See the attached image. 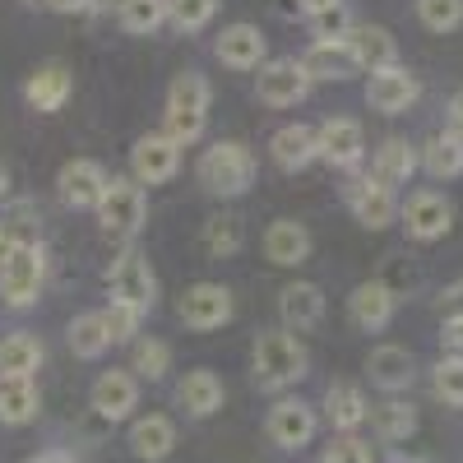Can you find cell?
Here are the masks:
<instances>
[{
	"instance_id": "cell-1",
	"label": "cell",
	"mask_w": 463,
	"mask_h": 463,
	"mask_svg": "<svg viewBox=\"0 0 463 463\" xmlns=\"http://www.w3.org/2000/svg\"><path fill=\"white\" fill-rule=\"evenodd\" d=\"M250 366H255V384L260 390H288L297 384L306 371H311V357L297 334L288 329H269L255 338V353H250Z\"/></svg>"
},
{
	"instance_id": "cell-2",
	"label": "cell",
	"mask_w": 463,
	"mask_h": 463,
	"mask_svg": "<svg viewBox=\"0 0 463 463\" xmlns=\"http://www.w3.org/2000/svg\"><path fill=\"white\" fill-rule=\"evenodd\" d=\"M200 185L218 200H237L255 185V153L241 139H218L200 158Z\"/></svg>"
},
{
	"instance_id": "cell-3",
	"label": "cell",
	"mask_w": 463,
	"mask_h": 463,
	"mask_svg": "<svg viewBox=\"0 0 463 463\" xmlns=\"http://www.w3.org/2000/svg\"><path fill=\"white\" fill-rule=\"evenodd\" d=\"M209 126V80L200 70H181L167 89V130L181 148L195 144Z\"/></svg>"
},
{
	"instance_id": "cell-4",
	"label": "cell",
	"mask_w": 463,
	"mask_h": 463,
	"mask_svg": "<svg viewBox=\"0 0 463 463\" xmlns=\"http://www.w3.org/2000/svg\"><path fill=\"white\" fill-rule=\"evenodd\" d=\"M98 218H102V232L116 241H135L144 232V218H148V200H144V185L130 181V176H111L107 181V195L98 204Z\"/></svg>"
},
{
	"instance_id": "cell-5",
	"label": "cell",
	"mask_w": 463,
	"mask_h": 463,
	"mask_svg": "<svg viewBox=\"0 0 463 463\" xmlns=\"http://www.w3.org/2000/svg\"><path fill=\"white\" fill-rule=\"evenodd\" d=\"M107 283H111V301L130 306V311L148 316L153 306H158V279H153V269L139 250H121L107 269Z\"/></svg>"
},
{
	"instance_id": "cell-6",
	"label": "cell",
	"mask_w": 463,
	"mask_h": 463,
	"mask_svg": "<svg viewBox=\"0 0 463 463\" xmlns=\"http://www.w3.org/2000/svg\"><path fill=\"white\" fill-rule=\"evenodd\" d=\"M43 279H47V255L43 246H19L5 269H0V297H5V306H14V311H24V306L37 301V292H43Z\"/></svg>"
},
{
	"instance_id": "cell-7",
	"label": "cell",
	"mask_w": 463,
	"mask_h": 463,
	"mask_svg": "<svg viewBox=\"0 0 463 463\" xmlns=\"http://www.w3.org/2000/svg\"><path fill=\"white\" fill-rule=\"evenodd\" d=\"M255 93L264 107H297L311 93V74L297 56H279V61H264L255 74Z\"/></svg>"
},
{
	"instance_id": "cell-8",
	"label": "cell",
	"mask_w": 463,
	"mask_h": 463,
	"mask_svg": "<svg viewBox=\"0 0 463 463\" xmlns=\"http://www.w3.org/2000/svg\"><path fill=\"white\" fill-rule=\"evenodd\" d=\"M181 167V144L172 135H144L130 148V181L139 185H163Z\"/></svg>"
},
{
	"instance_id": "cell-9",
	"label": "cell",
	"mask_w": 463,
	"mask_h": 463,
	"mask_svg": "<svg viewBox=\"0 0 463 463\" xmlns=\"http://www.w3.org/2000/svg\"><path fill=\"white\" fill-rule=\"evenodd\" d=\"M316 148H320V158L329 167L353 172L366 158V135H362V126L353 121V116H329V121L316 130Z\"/></svg>"
},
{
	"instance_id": "cell-10",
	"label": "cell",
	"mask_w": 463,
	"mask_h": 463,
	"mask_svg": "<svg viewBox=\"0 0 463 463\" xmlns=\"http://www.w3.org/2000/svg\"><path fill=\"white\" fill-rule=\"evenodd\" d=\"M181 320L185 329L195 334H209V329H222L232 320V292L222 283H195L181 292Z\"/></svg>"
},
{
	"instance_id": "cell-11",
	"label": "cell",
	"mask_w": 463,
	"mask_h": 463,
	"mask_svg": "<svg viewBox=\"0 0 463 463\" xmlns=\"http://www.w3.org/2000/svg\"><path fill=\"white\" fill-rule=\"evenodd\" d=\"M399 213H403L408 237H417V241H440L454 227V209L440 190H417V195H408V204Z\"/></svg>"
},
{
	"instance_id": "cell-12",
	"label": "cell",
	"mask_w": 463,
	"mask_h": 463,
	"mask_svg": "<svg viewBox=\"0 0 463 463\" xmlns=\"http://www.w3.org/2000/svg\"><path fill=\"white\" fill-rule=\"evenodd\" d=\"M269 440H274L279 449H301L316 440V408L301 403V399H279L274 408H269V421H264Z\"/></svg>"
},
{
	"instance_id": "cell-13",
	"label": "cell",
	"mask_w": 463,
	"mask_h": 463,
	"mask_svg": "<svg viewBox=\"0 0 463 463\" xmlns=\"http://www.w3.org/2000/svg\"><path fill=\"white\" fill-rule=\"evenodd\" d=\"M107 181H111L107 167L93 163V158H74V163H65L61 176H56L61 200H65L70 209H98L102 195H107Z\"/></svg>"
},
{
	"instance_id": "cell-14",
	"label": "cell",
	"mask_w": 463,
	"mask_h": 463,
	"mask_svg": "<svg viewBox=\"0 0 463 463\" xmlns=\"http://www.w3.org/2000/svg\"><path fill=\"white\" fill-rule=\"evenodd\" d=\"M417 98H421V84H417V74L403 70V65L375 70V74H371V84H366V102H371L375 111H384V116L408 111Z\"/></svg>"
},
{
	"instance_id": "cell-15",
	"label": "cell",
	"mask_w": 463,
	"mask_h": 463,
	"mask_svg": "<svg viewBox=\"0 0 463 463\" xmlns=\"http://www.w3.org/2000/svg\"><path fill=\"white\" fill-rule=\"evenodd\" d=\"M347 52H353L357 70H371V74L399 65V43H394V33L380 28V24H353V33H347Z\"/></svg>"
},
{
	"instance_id": "cell-16",
	"label": "cell",
	"mask_w": 463,
	"mask_h": 463,
	"mask_svg": "<svg viewBox=\"0 0 463 463\" xmlns=\"http://www.w3.org/2000/svg\"><path fill=\"white\" fill-rule=\"evenodd\" d=\"M347 204H353L357 222H362V227H371V232L390 227V222L399 218V200H394V190H390V185H380V181H371V176H362V181L347 185Z\"/></svg>"
},
{
	"instance_id": "cell-17",
	"label": "cell",
	"mask_w": 463,
	"mask_h": 463,
	"mask_svg": "<svg viewBox=\"0 0 463 463\" xmlns=\"http://www.w3.org/2000/svg\"><path fill=\"white\" fill-rule=\"evenodd\" d=\"M93 412L98 417H107V421H121V417H130L135 412V403H139V380L130 375V371H102L98 380H93Z\"/></svg>"
},
{
	"instance_id": "cell-18",
	"label": "cell",
	"mask_w": 463,
	"mask_h": 463,
	"mask_svg": "<svg viewBox=\"0 0 463 463\" xmlns=\"http://www.w3.org/2000/svg\"><path fill=\"white\" fill-rule=\"evenodd\" d=\"M279 316L288 325V334H306L325 320V292L316 283H288L279 292Z\"/></svg>"
},
{
	"instance_id": "cell-19",
	"label": "cell",
	"mask_w": 463,
	"mask_h": 463,
	"mask_svg": "<svg viewBox=\"0 0 463 463\" xmlns=\"http://www.w3.org/2000/svg\"><path fill=\"white\" fill-rule=\"evenodd\" d=\"M347 316H353L357 329L380 334L384 325L394 320V292L384 288V283H357L353 297H347Z\"/></svg>"
},
{
	"instance_id": "cell-20",
	"label": "cell",
	"mask_w": 463,
	"mask_h": 463,
	"mask_svg": "<svg viewBox=\"0 0 463 463\" xmlns=\"http://www.w3.org/2000/svg\"><path fill=\"white\" fill-rule=\"evenodd\" d=\"M218 61L232 70H260L264 65V33L255 24H232L218 33Z\"/></svg>"
},
{
	"instance_id": "cell-21",
	"label": "cell",
	"mask_w": 463,
	"mask_h": 463,
	"mask_svg": "<svg viewBox=\"0 0 463 463\" xmlns=\"http://www.w3.org/2000/svg\"><path fill=\"white\" fill-rule=\"evenodd\" d=\"M264 255H269V264H283V269L306 264V255H311V232H306V222H297V218L269 222V232H264Z\"/></svg>"
},
{
	"instance_id": "cell-22",
	"label": "cell",
	"mask_w": 463,
	"mask_h": 463,
	"mask_svg": "<svg viewBox=\"0 0 463 463\" xmlns=\"http://www.w3.org/2000/svg\"><path fill=\"white\" fill-rule=\"evenodd\" d=\"M269 153H274V163H279L283 172H301V167H311V163L320 158V148H316V130H311V126H301V121L279 126V130H274V139H269Z\"/></svg>"
},
{
	"instance_id": "cell-23",
	"label": "cell",
	"mask_w": 463,
	"mask_h": 463,
	"mask_svg": "<svg viewBox=\"0 0 463 463\" xmlns=\"http://www.w3.org/2000/svg\"><path fill=\"white\" fill-rule=\"evenodd\" d=\"M70 89H74L70 70H65L61 61H52V65H37V70L28 74L24 98H28V107H33V111H61V107H65V98H70Z\"/></svg>"
},
{
	"instance_id": "cell-24",
	"label": "cell",
	"mask_w": 463,
	"mask_h": 463,
	"mask_svg": "<svg viewBox=\"0 0 463 463\" xmlns=\"http://www.w3.org/2000/svg\"><path fill=\"white\" fill-rule=\"evenodd\" d=\"M325 417H329V427H334L338 436H353L362 421L371 417L366 394L357 390V384H347V380L329 384V390H325Z\"/></svg>"
},
{
	"instance_id": "cell-25",
	"label": "cell",
	"mask_w": 463,
	"mask_h": 463,
	"mask_svg": "<svg viewBox=\"0 0 463 463\" xmlns=\"http://www.w3.org/2000/svg\"><path fill=\"white\" fill-rule=\"evenodd\" d=\"M421 167V158H417V148L408 144V139H384L380 148H375V158H371V181H380V185H403V181H412V172Z\"/></svg>"
},
{
	"instance_id": "cell-26",
	"label": "cell",
	"mask_w": 463,
	"mask_h": 463,
	"mask_svg": "<svg viewBox=\"0 0 463 463\" xmlns=\"http://www.w3.org/2000/svg\"><path fill=\"white\" fill-rule=\"evenodd\" d=\"M172 445H176V427H172V417H163V412H148V417H139L130 427V449L144 463H163L172 454Z\"/></svg>"
},
{
	"instance_id": "cell-27",
	"label": "cell",
	"mask_w": 463,
	"mask_h": 463,
	"mask_svg": "<svg viewBox=\"0 0 463 463\" xmlns=\"http://www.w3.org/2000/svg\"><path fill=\"white\" fill-rule=\"evenodd\" d=\"M176 403L190 412V417H213L222 408V380L213 371H185L181 384H176Z\"/></svg>"
},
{
	"instance_id": "cell-28",
	"label": "cell",
	"mask_w": 463,
	"mask_h": 463,
	"mask_svg": "<svg viewBox=\"0 0 463 463\" xmlns=\"http://www.w3.org/2000/svg\"><path fill=\"white\" fill-rule=\"evenodd\" d=\"M366 371H371V380L380 384V390H390V394L408 390V384H412V375H417V366H412V353H408V347H394V343L375 347V353L366 357Z\"/></svg>"
},
{
	"instance_id": "cell-29",
	"label": "cell",
	"mask_w": 463,
	"mask_h": 463,
	"mask_svg": "<svg viewBox=\"0 0 463 463\" xmlns=\"http://www.w3.org/2000/svg\"><path fill=\"white\" fill-rule=\"evenodd\" d=\"M301 65H306V74H311V84L316 80L343 84V80L357 74V61H353V52H347V43H311V52L301 56Z\"/></svg>"
},
{
	"instance_id": "cell-30",
	"label": "cell",
	"mask_w": 463,
	"mask_h": 463,
	"mask_svg": "<svg viewBox=\"0 0 463 463\" xmlns=\"http://www.w3.org/2000/svg\"><path fill=\"white\" fill-rule=\"evenodd\" d=\"M43 399H37V384L19 380V375H0V427H28L37 417Z\"/></svg>"
},
{
	"instance_id": "cell-31",
	"label": "cell",
	"mask_w": 463,
	"mask_h": 463,
	"mask_svg": "<svg viewBox=\"0 0 463 463\" xmlns=\"http://www.w3.org/2000/svg\"><path fill=\"white\" fill-rule=\"evenodd\" d=\"M421 167H427V176L436 181H449V176H463V139L458 135H431L427 144H421Z\"/></svg>"
},
{
	"instance_id": "cell-32",
	"label": "cell",
	"mask_w": 463,
	"mask_h": 463,
	"mask_svg": "<svg viewBox=\"0 0 463 463\" xmlns=\"http://www.w3.org/2000/svg\"><path fill=\"white\" fill-rule=\"evenodd\" d=\"M65 338H70V353H74V357H84V362L102 357L107 347H111L107 325H102V311H84V316H74V320H70V329H65Z\"/></svg>"
},
{
	"instance_id": "cell-33",
	"label": "cell",
	"mask_w": 463,
	"mask_h": 463,
	"mask_svg": "<svg viewBox=\"0 0 463 463\" xmlns=\"http://www.w3.org/2000/svg\"><path fill=\"white\" fill-rule=\"evenodd\" d=\"M37 366H43V343L33 334H10L0 343V375H19V380H33Z\"/></svg>"
},
{
	"instance_id": "cell-34",
	"label": "cell",
	"mask_w": 463,
	"mask_h": 463,
	"mask_svg": "<svg viewBox=\"0 0 463 463\" xmlns=\"http://www.w3.org/2000/svg\"><path fill=\"white\" fill-rule=\"evenodd\" d=\"M371 427H375L380 440H408L417 431V412H412V403H403L399 394H390L384 403L371 408Z\"/></svg>"
},
{
	"instance_id": "cell-35",
	"label": "cell",
	"mask_w": 463,
	"mask_h": 463,
	"mask_svg": "<svg viewBox=\"0 0 463 463\" xmlns=\"http://www.w3.org/2000/svg\"><path fill=\"white\" fill-rule=\"evenodd\" d=\"M130 371L139 375V380H163L167 371H172V347L163 343V338H135V347H130Z\"/></svg>"
},
{
	"instance_id": "cell-36",
	"label": "cell",
	"mask_w": 463,
	"mask_h": 463,
	"mask_svg": "<svg viewBox=\"0 0 463 463\" xmlns=\"http://www.w3.org/2000/svg\"><path fill=\"white\" fill-rule=\"evenodd\" d=\"M116 19L126 33H153L167 24V0H116Z\"/></svg>"
},
{
	"instance_id": "cell-37",
	"label": "cell",
	"mask_w": 463,
	"mask_h": 463,
	"mask_svg": "<svg viewBox=\"0 0 463 463\" xmlns=\"http://www.w3.org/2000/svg\"><path fill=\"white\" fill-rule=\"evenodd\" d=\"M241 241H246V227H241V218L237 213H218V218H209V227H204V246H209V255H237L241 250Z\"/></svg>"
},
{
	"instance_id": "cell-38",
	"label": "cell",
	"mask_w": 463,
	"mask_h": 463,
	"mask_svg": "<svg viewBox=\"0 0 463 463\" xmlns=\"http://www.w3.org/2000/svg\"><path fill=\"white\" fill-rule=\"evenodd\" d=\"M306 24H311L316 43H347V33H353V14H347L343 0H338V5H329V10H320V14H311Z\"/></svg>"
},
{
	"instance_id": "cell-39",
	"label": "cell",
	"mask_w": 463,
	"mask_h": 463,
	"mask_svg": "<svg viewBox=\"0 0 463 463\" xmlns=\"http://www.w3.org/2000/svg\"><path fill=\"white\" fill-rule=\"evenodd\" d=\"M218 14V0H167V19L181 33H200Z\"/></svg>"
},
{
	"instance_id": "cell-40",
	"label": "cell",
	"mask_w": 463,
	"mask_h": 463,
	"mask_svg": "<svg viewBox=\"0 0 463 463\" xmlns=\"http://www.w3.org/2000/svg\"><path fill=\"white\" fill-rule=\"evenodd\" d=\"M417 19L431 33H454L463 24V0H417Z\"/></svg>"
},
{
	"instance_id": "cell-41",
	"label": "cell",
	"mask_w": 463,
	"mask_h": 463,
	"mask_svg": "<svg viewBox=\"0 0 463 463\" xmlns=\"http://www.w3.org/2000/svg\"><path fill=\"white\" fill-rule=\"evenodd\" d=\"M431 384H436V399H445L449 408H463V362L458 357H445L436 366Z\"/></svg>"
},
{
	"instance_id": "cell-42",
	"label": "cell",
	"mask_w": 463,
	"mask_h": 463,
	"mask_svg": "<svg viewBox=\"0 0 463 463\" xmlns=\"http://www.w3.org/2000/svg\"><path fill=\"white\" fill-rule=\"evenodd\" d=\"M139 311H130V306H121V301H111L107 311H102V325H107V338L111 343H130L135 334H139Z\"/></svg>"
},
{
	"instance_id": "cell-43",
	"label": "cell",
	"mask_w": 463,
	"mask_h": 463,
	"mask_svg": "<svg viewBox=\"0 0 463 463\" xmlns=\"http://www.w3.org/2000/svg\"><path fill=\"white\" fill-rule=\"evenodd\" d=\"M320 463H371V445L362 436H334L320 449Z\"/></svg>"
},
{
	"instance_id": "cell-44",
	"label": "cell",
	"mask_w": 463,
	"mask_h": 463,
	"mask_svg": "<svg viewBox=\"0 0 463 463\" xmlns=\"http://www.w3.org/2000/svg\"><path fill=\"white\" fill-rule=\"evenodd\" d=\"M440 347H445V357H458V362H463V320H445Z\"/></svg>"
},
{
	"instance_id": "cell-45",
	"label": "cell",
	"mask_w": 463,
	"mask_h": 463,
	"mask_svg": "<svg viewBox=\"0 0 463 463\" xmlns=\"http://www.w3.org/2000/svg\"><path fill=\"white\" fill-rule=\"evenodd\" d=\"M440 316H445V320H463V279H458L454 288H445V297H440Z\"/></svg>"
},
{
	"instance_id": "cell-46",
	"label": "cell",
	"mask_w": 463,
	"mask_h": 463,
	"mask_svg": "<svg viewBox=\"0 0 463 463\" xmlns=\"http://www.w3.org/2000/svg\"><path fill=\"white\" fill-rule=\"evenodd\" d=\"M47 5H52L56 14H84V10L98 5V0H47Z\"/></svg>"
},
{
	"instance_id": "cell-47",
	"label": "cell",
	"mask_w": 463,
	"mask_h": 463,
	"mask_svg": "<svg viewBox=\"0 0 463 463\" xmlns=\"http://www.w3.org/2000/svg\"><path fill=\"white\" fill-rule=\"evenodd\" d=\"M449 135L463 139V93H454V102H449Z\"/></svg>"
},
{
	"instance_id": "cell-48",
	"label": "cell",
	"mask_w": 463,
	"mask_h": 463,
	"mask_svg": "<svg viewBox=\"0 0 463 463\" xmlns=\"http://www.w3.org/2000/svg\"><path fill=\"white\" fill-rule=\"evenodd\" d=\"M28 463H74V454H65V449H43V454H33Z\"/></svg>"
},
{
	"instance_id": "cell-49",
	"label": "cell",
	"mask_w": 463,
	"mask_h": 463,
	"mask_svg": "<svg viewBox=\"0 0 463 463\" xmlns=\"http://www.w3.org/2000/svg\"><path fill=\"white\" fill-rule=\"evenodd\" d=\"M329 5H338V0H297V10L311 19V14H320V10H329Z\"/></svg>"
},
{
	"instance_id": "cell-50",
	"label": "cell",
	"mask_w": 463,
	"mask_h": 463,
	"mask_svg": "<svg viewBox=\"0 0 463 463\" xmlns=\"http://www.w3.org/2000/svg\"><path fill=\"white\" fill-rule=\"evenodd\" d=\"M5 200H10V172L0 167V204H5Z\"/></svg>"
},
{
	"instance_id": "cell-51",
	"label": "cell",
	"mask_w": 463,
	"mask_h": 463,
	"mask_svg": "<svg viewBox=\"0 0 463 463\" xmlns=\"http://www.w3.org/2000/svg\"><path fill=\"white\" fill-rule=\"evenodd\" d=\"M390 463H427V458H412V454H394Z\"/></svg>"
},
{
	"instance_id": "cell-52",
	"label": "cell",
	"mask_w": 463,
	"mask_h": 463,
	"mask_svg": "<svg viewBox=\"0 0 463 463\" xmlns=\"http://www.w3.org/2000/svg\"><path fill=\"white\" fill-rule=\"evenodd\" d=\"M24 5H47V0H24Z\"/></svg>"
}]
</instances>
